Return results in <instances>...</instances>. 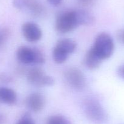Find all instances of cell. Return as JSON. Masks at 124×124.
<instances>
[{"label": "cell", "mask_w": 124, "mask_h": 124, "mask_svg": "<svg viewBox=\"0 0 124 124\" xmlns=\"http://www.w3.org/2000/svg\"><path fill=\"white\" fill-rule=\"evenodd\" d=\"M82 109L85 115L96 124H105L108 115L99 100L93 97H87L82 103Z\"/></svg>", "instance_id": "cell-1"}, {"label": "cell", "mask_w": 124, "mask_h": 124, "mask_svg": "<svg viewBox=\"0 0 124 124\" xmlns=\"http://www.w3.org/2000/svg\"><path fill=\"white\" fill-rule=\"evenodd\" d=\"M80 26L77 10L62 12L58 15L54 27L60 34H67L75 30Z\"/></svg>", "instance_id": "cell-2"}, {"label": "cell", "mask_w": 124, "mask_h": 124, "mask_svg": "<svg viewBox=\"0 0 124 124\" xmlns=\"http://www.w3.org/2000/svg\"><path fill=\"white\" fill-rule=\"evenodd\" d=\"M91 48L102 60H104L112 55L115 49V44L112 37L108 34L102 32L95 38Z\"/></svg>", "instance_id": "cell-3"}, {"label": "cell", "mask_w": 124, "mask_h": 124, "mask_svg": "<svg viewBox=\"0 0 124 124\" xmlns=\"http://www.w3.org/2000/svg\"><path fill=\"white\" fill-rule=\"evenodd\" d=\"M19 62L24 64H42L45 62L43 53L38 49L27 46H19L16 52Z\"/></svg>", "instance_id": "cell-4"}, {"label": "cell", "mask_w": 124, "mask_h": 124, "mask_svg": "<svg viewBox=\"0 0 124 124\" xmlns=\"http://www.w3.org/2000/svg\"><path fill=\"white\" fill-rule=\"evenodd\" d=\"M76 47V43L71 39L59 40L53 49V60L58 64L64 63L67 60L69 55L75 52Z\"/></svg>", "instance_id": "cell-5"}, {"label": "cell", "mask_w": 124, "mask_h": 124, "mask_svg": "<svg viewBox=\"0 0 124 124\" xmlns=\"http://www.w3.org/2000/svg\"><path fill=\"white\" fill-rule=\"evenodd\" d=\"M27 79L29 83L39 87L53 86L54 83L52 77L47 75L42 69L38 67L31 68L28 71Z\"/></svg>", "instance_id": "cell-6"}, {"label": "cell", "mask_w": 124, "mask_h": 124, "mask_svg": "<svg viewBox=\"0 0 124 124\" xmlns=\"http://www.w3.org/2000/svg\"><path fill=\"white\" fill-rule=\"evenodd\" d=\"M64 78L67 83L73 89L82 91L86 85V79L82 71L76 67L67 68L64 72Z\"/></svg>", "instance_id": "cell-7"}, {"label": "cell", "mask_w": 124, "mask_h": 124, "mask_svg": "<svg viewBox=\"0 0 124 124\" xmlns=\"http://www.w3.org/2000/svg\"><path fill=\"white\" fill-rule=\"evenodd\" d=\"M24 38L29 42L38 41L42 38V32L38 24L32 21L25 22L21 27Z\"/></svg>", "instance_id": "cell-8"}, {"label": "cell", "mask_w": 124, "mask_h": 124, "mask_svg": "<svg viewBox=\"0 0 124 124\" xmlns=\"http://www.w3.org/2000/svg\"><path fill=\"white\" fill-rule=\"evenodd\" d=\"M46 100L42 94L39 92H33L30 94L25 99L27 107L31 111L38 113L44 108Z\"/></svg>", "instance_id": "cell-9"}, {"label": "cell", "mask_w": 124, "mask_h": 124, "mask_svg": "<svg viewBox=\"0 0 124 124\" xmlns=\"http://www.w3.org/2000/svg\"><path fill=\"white\" fill-rule=\"evenodd\" d=\"M102 61L93 50L90 48L86 52L84 57L83 63L87 68L90 70H94L100 66Z\"/></svg>", "instance_id": "cell-10"}, {"label": "cell", "mask_w": 124, "mask_h": 124, "mask_svg": "<svg viewBox=\"0 0 124 124\" xmlns=\"http://www.w3.org/2000/svg\"><path fill=\"white\" fill-rule=\"evenodd\" d=\"M17 101V94L12 89L0 87V102L7 105H14Z\"/></svg>", "instance_id": "cell-11"}, {"label": "cell", "mask_w": 124, "mask_h": 124, "mask_svg": "<svg viewBox=\"0 0 124 124\" xmlns=\"http://www.w3.org/2000/svg\"><path fill=\"white\" fill-rule=\"evenodd\" d=\"M25 10L35 17L41 16L45 10L43 5L38 0H27Z\"/></svg>", "instance_id": "cell-12"}, {"label": "cell", "mask_w": 124, "mask_h": 124, "mask_svg": "<svg viewBox=\"0 0 124 124\" xmlns=\"http://www.w3.org/2000/svg\"><path fill=\"white\" fill-rule=\"evenodd\" d=\"M80 26L90 25L94 22V17L87 11L77 10Z\"/></svg>", "instance_id": "cell-13"}, {"label": "cell", "mask_w": 124, "mask_h": 124, "mask_svg": "<svg viewBox=\"0 0 124 124\" xmlns=\"http://www.w3.org/2000/svg\"><path fill=\"white\" fill-rule=\"evenodd\" d=\"M47 124H71V123L63 115H54L48 119Z\"/></svg>", "instance_id": "cell-14"}, {"label": "cell", "mask_w": 124, "mask_h": 124, "mask_svg": "<svg viewBox=\"0 0 124 124\" xmlns=\"http://www.w3.org/2000/svg\"><path fill=\"white\" fill-rule=\"evenodd\" d=\"M16 124H35V123L29 114H25L18 120Z\"/></svg>", "instance_id": "cell-15"}, {"label": "cell", "mask_w": 124, "mask_h": 124, "mask_svg": "<svg viewBox=\"0 0 124 124\" xmlns=\"http://www.w3.org/2000/svg\"><path fill=\"white\" fill-rule=\"evenodd\" d=\"M27 0H13V5L15 8L19 10H25Z\"/></svg>", "instance_id": "cell-16"}, {"label": "cell", "mask_w": 124, "mask_h": 124, "mask_svg": "<svg viewBox=\"0 0 124 124\" xmlns=\"http://www.w3.org/2000/svg\"><path fill=\"white\" fill-rule=\"evenodd\" d=\"M117 37L121 43L124 44V29H121L117 32Z\"/></svg>", "instance_id": "cell-17"}, {"label": "cell", "mask_w": 124, "mask_h": 124, "mask_svg": "<svg viewBox=\"0 0 124 124\" xmlns=\"http://www.w3.org/2000/svg\"><path fill=\"white\" fill-rule=\"evenodd\" d=\"M47 1L51 5L55 6V7L59 6L62 3V0H47Z\"/></svg>", "instance_id": "cell-18"}, {"label": "cell", "mask_w": 124, "mask_h": 124, "mask_svg": "<svg viewBox=\"0 0 124 124\" xmlns=\"http://www.w3.org/2000/svg\"><path fill=\"white\" fill-rule=\"evenodd\" d=\"M117 74L119 76L124 79V64L121 66L117 69Z\"/></svg>", "instance_id": "cell-19"}, {"label": "cell", "mask_w": 124, "mask_h": 124, "mask_svg": "<svg viewBox=\"0 0 124 124\" xmlns=\"http://www.w3.org/2000/svg\"><path fill=\"white\" fill-rule=\"evenodd\" d=\"M81 1L84 4H88V3H90L92 1V0H81Z\"/></svg>", "instance_id": "cell-20"}, {"label": "cell", "mask_w": 124, "mask_h": 124, "mask_svg": "<svg viewBox=\"0 0 124 124\" xmlns=\"http://www.w3.org/2000/svg\"><path fill=\"white\" fill-rule=\"evenodd\" d=\"M3 122V117L0 114V124H1Z\"/></svg>", "instance_id": "cell-21"}]
</instances>
